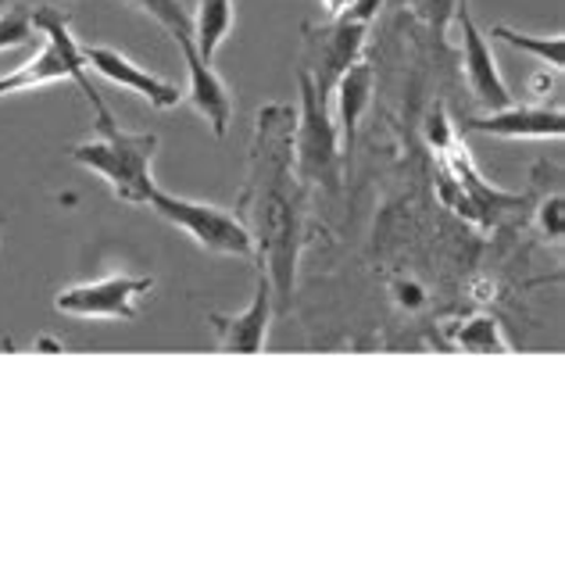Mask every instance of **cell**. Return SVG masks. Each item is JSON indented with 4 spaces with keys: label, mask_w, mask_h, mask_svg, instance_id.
Listing matches in <instances>:
<instances>
[{
    "label": "cell",
    "mask_w": 565,
    "mask_h": 565,
    "mask_svg": "<svg viewBox=\"0 0 565 565\" xmlns=\"http://www.w3.org/2000/svg\"><path fill=\"white\" fill-rule=\"evenodd\" d=\"M297 126H294V169L305 186H322L326 193H340L344 175V147L333 122V108L319 97L316 83L305 68H297Z\"/></svg>",
    "instance_id": "3"
},
{
    "label": "cell",
    "mask_w": 565,
    "mask_h": 565,
    "mask_svg": "<svg viewBox=\"0 0 565 565\" xmlns=\"http://www.w3.org/2000/svg\"><path fill=\"white\" fill-rule=\"evenodd\" d=\"M294 126L290 104H265L255 115V140L247 158V183L236 201V218L244 222L255 258L265 265L273 287V308L287 311L297 287V255L305 226V183L294 169Z\"/></svg>",
    "instance_id": "1"
},
{
    "label": "cell",
    "mask_w": 565,
    "mask_h": 565,
    "mask_svg": "<svg viewBox=\"0 0 565 565\" xmlns=\"http://www.w3.org/2000/svg\"><path fill=\"white\" fill-rule=\"evenodd\" d=\"M33 29L36 33L47 36L43 43V51L33 57V62H25L22 68L8 72V76H0V97L4 94H14V90H33V86H43V83H65L72 79L83 90V97L97 104L100 94L97 86L86 79V62H83V47L68 33V19L57 8H36L33 11Z\"/></svg>",
    "instance_id": "4"
},
{
    "label": "cell",
    "mask_w": 565,
    "mask_h": 565,
    "mask_svg": "<svg viewBox=\"0 0 565 565\" xmlns=\"http://www.w3.org/2000/svg\"><path fill=\"white\" fill-rule=\"evenodd\" d=\"M455 19H458V33H462V65H466V79L472 86V94L480 104H487L490 111L509 108L512 90L504 86L494 51H490L487 36L480 33V25L472 22L469 14V0H455Z\"/></svg>",
    "instance_id": "8"
},
{
    "label": "cell",
    "mask_w": 565,
    "mask_h": 565,
    "mask_svg": "<svg viewBox=\"0 0 565 565\" xmlns=\"http://www.w3.org/2000/svg\"><path fill=\"white\" fill-rule=\"evenodd\" d=\"M469 132H490V137L519 140V137H562L565 115L558 108H533V104H519V108H498L487 118H469Z\"/></svg>",
    "instance_id": "12"
},
{
    "label": "cell",
    "mask_w": 565,
    "mask_h": 565,
    "mask_svg": "<svg viewBox=\"0 0 565 565\" xmlns=\"http://www.w3.org/2000/svg\"><path fill=\"white\" fill-rule=\"evenodd\" d=\"M348 4H351V0H322V8L330 11V19H337V14L344 11Z\"/></svg>",
    "instance_id": "21"
},
{
    "label": "cell",
    "mask_w": 565,
    "mask_h": 565,
    "mask_svg": "<svg viewBox=\"0 0 565 565\" xmlns=\"http://www.w3.org/2000/svg\"><path fill=\"white\" fill-rule=\"evenodd\" d=\"M147 207L180 226L193 244H201L204 250L212 255H233V258H255V241L236 212H222L215 204H204V201H186V198H175V193L154 186L151 190V201Z\"/></svg>",
    "instance_id": "5"
},
{
    "label": "cell",
    "mask_w": 565,
    "mask_h": 565,
    "mask_svg": "<svg viewBox=\"0 0 565 565\" xmlns=\"http://www.w3.org/2000/svg\"><path fill=\"white\" fill-rule=\"evenodd\" d=\"M273 287H269V276L258 279L255 297L244 311L236 316H222L215 311L212 326L218 333V348L230 351V354H258L265 348V337H269V319H273Z\"/></svg>",
    "instance_id": "10"
},
{
    "label": "cell",
    "mask_w": 565,
    "mask_h": 565,
    "mask_svg": "<svg viewBox=\"0 0 565 565\" xmlns=\"http://www.w3.org/2000/svg\"><path fill=\"white\" fill-rule=\"evenodd\" d=\"M193 19V47L204 57V62H212L215 51L226 43V36L233 33V0H201L198 14H190Z\"/></svg>",
    "instance_id": "14"
},
{
    "label": "cell",
    "mask_w": 565,
    "mask_h": 565,
    "mask_svg": "<svg viewBox=\"0 0 565 565\" xmlns=\"http://www.w3.org/2000/svg\"><path fill=\"white\" fill-rule=\"evenodd\" d=\"M4 4H8V0H0V8H4Z\"/></svg>",
    "instance_id": "22"
},
{
    "label": "cell",
    "mask_w": 565,
    "mask_h": 565,
    "mask_svg": "<svg viewBox=\"0 0 565 565\" xmlns=\"http://www.w3.org/2000/svg\"><path fill=\"white\" fill-rule=\"evenodd\" d=\"M175 43H180L186 72H190L193 108L207 118V126H212L215 137H226L230 122H233V94L226 90V83H222V76L212 68V62H204V57L198 54V47H193L190 36H175Z\"/></svg>",
    "instance_id": "11"
},
{
    "label": "cell",
    "mask_w": 565,
    "mask_h": 565,
    "mask_svg": "<svg viewBox=\"0 0 565 565\" xmlns=\"http://www.w3.org/2000/svg\"><path fill=\"white\" fill-rule=\"evenodd\" d=\"M33 36H36V29H33V14L29 11L14 8V11L0 14V51L22 47V43H29Z\"/></svg>",
    "instance_id": "18"
},
{
    "label": "cell",
    "mask_w": 565,
    "mask_h": 565,
    "mask_svg": "<svg viewBox=\"0 0 565 565\" xmlns=\"http://www.w3.org/2000/svg\"><path fill=\"white\" fill-rule=\"evenodd\" d=\"M83 62H86V68L100 72L108 83H118L122 90L140 94L147 104H154V108H161V111H169L183 100V94L175 90V83L140 68L137 62H129V57L118 54L115 47H83Z\"/></svg>",
    "instance_id": "9"
},
{
    "label": "cell",
    "mask_w": 565,
    "mask_h": 565,
    "mask_svg": "<svg viewBox=\"0 0 565 565\" xmlns=\"http://www.w3.org/2000/svg\"><path fill=\"white\" fill-rule=\"evenodd\" d=\"M369 25L362 22H326V25H305V62L301 68L316 83V90L326 104H333V86L344 72L362 57Z\"/></svg>",
    "instance_id": "6"
},
{
    "label": "cell",
    "mask_w": 565,
    "mask_h": 565,
    "mask_svg": "<svg viewBox=\"0 0 565 565\" xmlns=\"http://www.w3.org/2000/svg\"><path fill=\"white\" fill-rule=\"evenodd\" d=\"M97 137L72 147V161L94 169L118 198L129 204H147L154 190L151 161L158 154V137L151 132H126L115 122L108 104L97 100Z\"/></svg>",
    "instance_id": "2"
},
{
    "label": "cell",
    "mask_w": 565,
    "mask_h": 565,
    "mask_svg": "<svg viewBox=\"0 0 565 565\" xmlns=\"http://www.w3.org/2000/svg\"><path fill=\"white\" fill-rule=\"evenodd\" d=\"M122 4L137 8L140 14H147V19H154L172 40L193 33V19H190L183 0H122Z\"/></svg>",
    "instance_id": "17"
},
{
    "label": "cell",
    "mask_w": 565,
    "mask_h": 565,
    "mask_svg": "<svg viewBox=\"0 0 565 565\" xmlns=\"http://www.w3.org/2000/svg\"><path fill=\"white\" fill-rule=\"evenodd\" d=\"M458 348L462 351H472V354H509V340L501 337V326L498 319L490 316H476L469 319L462 330H458Z\"/></svg>",
    "instance_id": "16"
},
{
    "label": "cell",
    "mask_w": 565,
    "mask_h": 565,
    "mask_svg": "<svg viewBox=\"0 0 565 565\" xmlns=\"http://www.w3.org/2000/svg\"><path fill=\"white\" fill-rule=\"evenodd\" d=\"M541 222H544V230L558 241V236H562V198H552V201H547V207L541 212Z\"/></svg>",
    "instance_id": "20"
},
{
    "label": "cell",
    "mask_w": 565,
    "mask_h": 565,
    "mask_svg": "<svg viewBox=\"0 0 565 565\" xmlns=\"http://www.w3.org/2000/svg\"><path fill=\"white\" fill-rule=\"evenodd\" d=\"M490 36H494V40H504V43H509V47H515V51L533 54L537 62L552 65V68H562V65H565V36H562V33L533 36V33H519V29H512V25H494V29H490Z\"/></svg>",
    "instance_id": "15"
},
{
    "label": "cell",
    "mask_w": 565,
    "mask_h": 565,
    "mask_svg": "<svg viewBox=\"0 0 565 565\" xmlns=\"http://www.w3.org/2000/svg\"><path fill=\"white\" fill-rule=\"evenodd\" d=\"M386 4V0H351V4L337 14L340 22H362V25H369L376 19V11Z\"/></svg>",
    "instance_id": "19"
},
{
    "label": "cell",
    "mask_w": 565,
    "mask_h": 565,
    "mask_svg": "<svg viewBox=\"0 0 565 565\" xmlns=\"http://www.w3.org/2000/svg\"><path fill=\"white\" fill-rule=\"evenodd\" d=\"M333 97H337V132H340V147L354 143V137H359V122H362V111L369 108V97H373V65L365 62V57H359L344 76L337 79L333 86Z\"/></svg>",
    "instance_id": "13"
},
{
    "label": "cell",
    "mask_w": 565,
    "mask_h": 565,
    "mask_svg": "<svg viewBox=\"0 0 565 565\" xmlns=\"http://www.w3.org/2000/svg\"><path fill=\"white\" fill-rule=\"evenodd\" d=\"M151 287V276H104L62 290L54 297V308L83 319H137V297H143Z\"/></svg>",
    "instance_id": "7"
}]
</instances>
